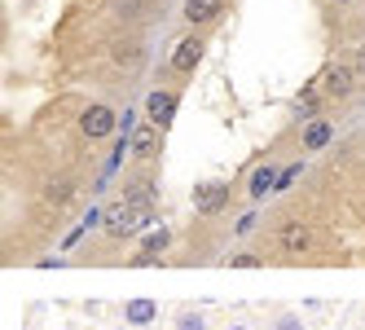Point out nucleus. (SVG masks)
<instances>
[{
  "instance_id": "nucleus-19",
  "label": "nucleus",
  "mask_w": 365,
  "mask_h": 330,
  "mask_svg": "<svg viewBox=\"0 0 365 330\" xmlns=\"http://www.w3.org/2000/svg\"><path fill=\"white\" fill-rule=\"evenodd\" d=\"M356 62H361V66H365V53H361V58H356Z\"/></svg>"
},
{
  "instance_id": "nucleus-20",
  "label": "nucleus",
  "mask_w": 365,
  "mask_h": 330,
  "mask_svg": "<svg viewBox=\"0 0 365 330\" xmlns=\"http://www.w3.org/2000/svg\"><path fill=\"white\" fill-rule=\"evenodd\" d=\"M334 5H348V0H334Z\"/></svg>"
},
{
  "instance_id": "nucleus-5",
  "label": "nucleus",
  "mask_w": 365,
  "mask_h": 330,
  "mask_svg": "<svg viewBox=\"0 0 365 330\" xmlns=\"http://www.w3.org/2000/svg\"><path fill=\"white\" fill-rule=\"evenodd\" d=\"M202 36H185V40H180L176 48H172V71H180V75H190L198 62H202Z\"/></svg>"
},
{
  "instance_id": "nucleus-8",
  "label": "nucleus",
  "mask_w": 365,
  "mask_h": 330,
  "mask_svg": "<svg viewBox=\"0 0 365 330\" xmlns=\"http://www.w3.org/2000/svg\"><path fill=\"white\" fill-rule=\"evenodd\" d=\"M225 0H185V22L190 27H207L212 18H220Z\"/></svg>"
},
{
  "instance_id": "nucleus-16",
  "label": "nucleus",
  "mask_w": 365,
  "mask_h": 330,
  "mask_svg": "<svg viewBox=\"0 0 365 330\" xmlns=\"http://www.w3.org/2000/svg\"><path fill=\"white\" fill-rule=\"evenodd\" d=\"M273 330H304V326H299V317H295V313H282V317L273 321Z\"/></svg>"
},
{
  "instance_id": "nucleus-15",
  "label": "nucleus",
  "mask_w": 365,
  "mask_h": 330,
  "mask_svg": "<svg viewBox=\"0 0 365 330\" xmlns=\"http://www.w3.org/2000/svg\"><path fill=\"white\" fill-rule=\"evenodd\" d=\"M299 172H304V163H286V167H282V176H277V190H286V185H291L295 176H299Z\"/></svg>"
},
{
  "instance_id": "nucleus-4",
  "label": "nucleus",
  "mask_w": 365,
  "mask_h": 330,
  "mask_svg": "<svg viewBox=\"0 0 365 330\" xmlns=\"http://www.w3.org/2000/svg\"><path fill=\"white\" fill-rule=\"evenodd\" d=\"M277 247L286 256H304V251H312V230L299 220H286V225H277Z\"/></svg>"
},
{
  "instance_id": "nucleus-1",
  "label": "nucleus",
  "mask_w": 365,
  "mask_h": 330,
  "mask_svg": "<svg viewBox=\"0 0 365 330\" xmlns=\"http://www.w3.org/2000/svg\"><path fill=\"white\" fill-rule=\"evenodd\" d=\"M80 133H84L88 141H106V137L115 133V110L101 106V101H97V106H88V110L80 115Z\"/></svg>"
},
{
  "instance_id": "nucleus-13",
  "label": "nucleus",
  "mask_w": 365,
  "mask_h": 330,
  "mask_svg": "<svg viewBox=\"0 0 365 330\" xmlns=\"http://www.w3.org/2000/svg\"><path fill=\"white\" fill-rule=\"evenodd\" d=\"M312 115H317V93H304V97H299V106H295V119L308 123Z\"/></svg>"
},
{
  "instance_id": "nucleus-17",
  "label": "nucleus",
  "mask_w": 365,
  "mask_h": 330,
  "mask_svg": "<svg viewBox=\"0 0 365 330\" xmlns=\"http://www.w3.org/2000/svg\"><path fill=\"white\" fill-rule=\"evenodd\" d=\"M233 269H259V256H233Z\"/></svg>"
},
{
  "instance_id": "nucleus-6",
  "label": "nucleus",
  "mask_w": 365,
  "mask_h": 330,
  "mask_svg": "<svg viewBox=\"0 0 365 330\" xmlns=\"http://www.w3.org/2000/svg\"><path fill=\"white\" fill-rule=\"evenodd\" d=\"M176 106H180V97L176 93H150V101H145V115H150V123L154 128H168L172 123V115H176Z\"/></svg>"
},
{
  "instance_id": "nucleus-3",
  "label": "nucleus",
  "mask_w": 365,
  "mask_h": 330,
  "mask_svg": "<svg viewBox=\"0 0 365 330\" xmlns=\"http://www.w3.org/2000/svg\"><path fill=\"white\" fill-rule=\"evenodd\" d=\"M194 207H198V216H220L229 207V185L225 181H202L194 190Z\"/></svg>"
},
{
  "instance_id": "nucleus-14",
  "label": "nucleus",
  "mask_w": 365,
  "mask_h": 330,
  "mask_svg": "<svg viewBox=\"0 0 365 330\" xmlns=\"http://www.w3.org/2000/svg\"><path fill=\"white\" fill-rule=\"evenodd\" d=\"M176 330H202V317H198V313H190V309H180Z\"/></svg>"
},
{
  "instance_id": "nucleus-10",
  "label": "nucleus",
  "mask_w": 365,
  "mask_h": 330,
  "mask_svg": "<svg viewBox=\"0 0 365 330\" xmlns=\"http://www.w3.org/2000/svg\"><path fill=\"white\" fill-rule=\"evenodd\" d=\"M123 317L133 321V326H150L154 317H159V304H154V299H128V309H123Z\"/></svg>"
},
{
  "instance_id": "nucleus-7",
  "label": "nucleus",
  "mask_w": 365,
  "mask_h": 330,
  "mask_svg": "<svg viewBox=\"0 0 365 330\" xmlns=\"http://www.w3.org/2000/svg\"><path fill=\"white\" fill-rule=\"evenodd\" d=\"M330 137H334L330 119H308V123H304V133H299V145H304V150H326Z\"/></svg>"
},
{
  "instance_id": "nucleus-12",
  "label": "nucleus",
  "mask_w": 365,
  "mask_h": 330,
  "mask_svg": "<svg viewBox=\"0 0 365 330\" xmlns=\"http://www.w3.org/2000/svg\"><path fill=\"white\" fill-rule=\"evenodd\" d=\"M159 128H154V123H145V128L137 133V141H133V150H137V159H150L154 155V145H159V137H154Z\"/></svg>"
},
{
  "instance_id": "nucleus-2",
  "label": "nucleus",
  "mask_w": 365,
  "mask_h": 330,
  "mask_svg": "<svg viewBox=\"0 0 365 330\" xmlns=\"http://www.w3.org/2000/svg\"><path fill=\"white\" fill-rule=\"evenodd\" d=\"M322 88H326V97H352V93H356V75H352V66H348V62H326V71H322Z\"/></svg>"
},
{
  "instance_id": "nucleus-11",
  "label": "nucleus",
  "mask_w": 365,
  "mask_h": 330,
  "mask_svg": "<svg viewBox=\"0 0 365 330\" xmlns=\"http://www.w3.org/2000/svg\"><path fill=\"white\" fill-rule=\"evenodd\" d=\"M168 247H172V234H168V230H154L150 238H141V260H150V256H163Z\"/></svg>"
},
{
  "instance_id": "nucleus-18",
  "label": "nucleus",
  "mask_w": 365,
  "mask_h": 330,
  "mask_svg": "<svg viewBox=\"0 0 365 330\" xmlns=\"http://www.w3.org/2000/svg\"><path fill=\"white\" fill-rule=\"evenodd\" d=\"M229 330H247V326H229Z\"/></svg>"
},
{
  "instance_id": "nucleus-9",
  "label": "nucleus",
  "mask_w": 365,
  "mask_h": 330,
  "mask_svg": "<svg viewBox=\"0 0 365 330\" xmlns=\"http://www.w3.org/2000/svg\"><path fill=\"white\" fill-rule=\"evenodd\" d=\"M277 176H282V167H273V163H269V167H255L251 185H247V190H251V202H255V198H264L269 190H277Z\"/></svg>"
}]
</instances>
